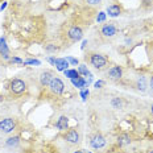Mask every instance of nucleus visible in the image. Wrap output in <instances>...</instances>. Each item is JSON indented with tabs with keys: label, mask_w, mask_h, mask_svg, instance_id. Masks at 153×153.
Masks as SVG:
<instances>
[{
	"label": "nucleus",
	"mask_w": 153,
	"mask_h": 153,
	"mask_svg": "<svg viewBox=\"0 0 153 153\" xmlns=\"http://www.w3.org/2000/svg\"><path fill=\"white\" fill-rule=\"evenodd\" d=\"M16 128V123L11 117H5L3 120H0V132L3 133H11L13 132V129Z\"/></svg>",
	"instance_id": "7ed1b4c3"
},
{
	"label": "nucleus",
	"mask_w": 153,
	"mask_h": 153,
	"mask_svg": "<svg viewBox=\"0 0 153 153\" xmlns=\"http://www.w3.org/2000/svg\"><path fill=\"white\" fill-rule=\"evenodd\" d=\"M63 73H65V75L70 79H75V78H78L79 77L78 70H75V69H67V70H65Z\"/></svg>",
	"instance_id": "6ab92c4d"
},
{
	"label": "nucleus",
	"mask_w": 153,
	"mask_h": 153,
	"mask_svg": "<svg viewBox=\"0 0 153 153\" xmlns=\"http://www.w3.org/2000/svg\"><path fill=\"white\" fill-rule=\"evenodd\" d=\"M90 95V91H88L87 88H82L81 90V98L83 102H86V99H87V96Z\"/></svg>",
	"instance_id": "5701e85b"
},
{
	"label": "nucleus",
	"mask_w": 153,
	"mask_h": 153,
	"mask_svg": "<svg viewBox=\"0 0 153 153\" xmlns=\"http://www.w3.org/2000/svg\"><path fill=\"white\" fill-rule=\"evenodd\" d=\"M9 61L11 62H15V63H24V61L21 58H19V57H11Z\"/></svg>",
	"instance_id": "cd10ccee"
},
{
	"label": "nucleus",
	"mask_w": 153,
	"mask_h": 153,
	"mask_svg": "<svg viewBox=\"0 0 153 153\" xmlns=\"http://www.w3.org/2000/svg\"><path fill=\"white\" fill-rule=\"evenodd\" d=\"M117 143H119V145H121V147H124V145H128V144H131V137H129V135H127V133H121L120 136L117 137Z\"/></svg>",
	"instance_id": "2eb2a0df"
},
{
	"label": "nucleus",
	"mask_w": 153,
	"mask_h": 153,
	"mask_svg": "<svg viewBox=\"0 0 153 153\" xmlns=\"http://www.w3.org/2000/svg\"><path fill=\"white\" fill-rule=\"evenodd\" d=\"M71 83L75 86V87L81 88V90L86 87V79L82 78V77H78V78H75V79H71Z\"/></svg>",
	"instance_id": "f3484780"
},
{
	"label": "nucleus",
	"mask_w": 153,
	"mask_h": 153,
	"mask_svg": "<svg viewBox=\"0 0 153 153\" xmlns=\"http://www.w3.org/2000/svg\"><path fill=\"white\" fill-rule=\"evenodd\" d=\"M78 73H79V75L82 74V75H86V77L91 74V73H90V70L87 69V66H86L85 63H82V65H79V67H78Z\"/></svg>",
	"instance_id": "aec40b11"
},
{
	"label": "nucleus",
	"mask_w": 153,
	"mask_h": 153,
	"mask_svg": "<svg viewBox=\"0 0 153 153\" xmlns=\"http://www.w3.org/2000/svg\"><path fill=\"white\" fill-rule=\"evenodd\" d=\"M100 33H102V36L108 37V38H112V37L116 36L117 28L115 26V24H114V23L104 24V25L100 28Z\"/></svg>",
	"instance_id": "39448f33"
},
{
	"label": "nucleus",
	"mask_w": 153,
	"mask_h": 153,
	"mask_svg": "<svg viewBox=\"0 0 153 153\" xmlns=\"http://www.w3.org/2000/svg\"><path fill=\"white\" fill-rule=\"evenodd\" d=\"M90 63H91L95 69L100 70V69H104L107 66L108 59H107V57H104L103 54L92 53V54H90Z\"/></svg>",
	"instance_id": "f257e3e1"
},
{
	"label": "nucleus",
	"mask_w": 153,
	"mask_h": 153,
	"mask_svg": "<svg viewBox=\"0 0 153 153\" xmlns=\"http://www.w3.org/2000/svg\"><path fill=\"white\" fill-rule=\"evenodd\" d=\"M74 153H83V152H81V150H78V152H74Z\"/></svg>",
	"instance_id": "473e14b6"
},
{
	"label": "nucleus",
	"mask_w": 153,
	"mask_h": 153,
	"mask_svg": "<svg viewBox=\"0 0 153 153\" xmlns=\"http://www.w3.org/2000/svg\"><path fill=\"white\" fill-rule=\"evenodd\" d=\"M150 108H152V112H153V104H152V107H150Z\"/></svg>",
	"instance_id": "f704fd0d"
},
{
	"label": "nucleus",
	"mask_w": 153,
	"mask_h": 153,
	"mask_svg": "<svg viewBox=\"0 0 153 153\" xmlns=\"http://www.w3.org/2000/svg\"><path fill=\"white\" fill-rule=\"evenodd\" d=\"M66 141H67L69 144H78L79 143V139H81V136H79V132L77 128H71V129L67 131V133H66L65 136Z\"/></svg>",
	"instance_id": "0eeeda50"
},
{
	"label": "nucleus",
	"mask_w": 153,
	"mask_h": 153,
	"mask_svg": "<svg viewBox=\"0 0 153 153\" xmlns=\"http://www.w3.org/2000/svg\"><path fill=\"white\" fill-rule=\"evenodd\" d=\"M111 104L114 108H123V100L120 98H114L111 100Z\"/></svg>",
	"instance_id": "412c9836"
},
{
	"label": "nucleus",
	"mask_w": 153,
	"mask_h": 153,
	"mask_svg": "<svg viewBox=\"0 0 153 153\" xmlns=\"http://www.w3.org/2000/svg\"><path fill=\"white\" fill-rule=\"evenodd\" d=\"M90 5H99L102 3V0H86Z\"/></svg>",
	"instance_id": "c85d7f7f"
},
{
	"label": "nucleus",
	"mask_w": 153,
	"mask_h": 153,
	"mask_svg": "<svg viewBox=\"0 0 153 153\" xmlns=\"http://www.w3.org/2000/svg\"><path fill=\"white\" fill-rule=\"evenodd\" d=\"M66 61L69 62V63H71V65H78L79 62L77 58H73V57H66Z\"/></svg>",
	"instance_id": "bb28decb"
},
{
	"label": "nucleus",
	"mask_w": 153,
	"mask_h": 153,
	"mask_svg": "<svg viewBox=\"0 0 153 153\" xmlns=\"http://www.w3.org/2000/svg\"><path fill=\"white\" fill-rule=\"evenodd\" d=\"M9 88L13 94H23L26 90V83L20 78H15L11 81L9 83Z\"/></svg>",
	"instance_id": "f03ea898"
},
{
	"label": "nucleus",
	"mask_w": 153,
	"mask_h": 153,
	"mask_svg": "<svg viewBox=\"0 0 153 153\" xmlns=\"http://www.w3.org/2000/svg\"><path fill=\"white\" fill-rule=\"evenodd\" d=\"M49 88H50V91H52L53 94L59 95V94H62V92H63V90H65V85H63V82H62L61 79L55 75L54 78H53V81L50 82Z\"/></svg>",
	"instance_id": "20e7f679"
},
{
	"label": "nucleus",
	"mask_w": 153,
	"mask_h": 153,
	"mask_svg": "<svg viewBox=\"0 0 153 153\" xmlns=\"http://www.w3.org/2000/svg\"><path fill=\"white\" fill-rule=\"evenodd\" d=\"M107 75L111 81H119V79L121 78V75H123V70H121L120 66H112V67L108 70Z\"/></svg>",
	"instance_id": "9d476101"
},
{
	"label": "nucleus",
	"mask_w": 153,
	"mask_h": 153,
	"mask_svg": "<svg viewBox=\"0 0 153 153\" xmlns=\"http://www.w3.org/2000/svg\"><path fill=\"white\" fill-rule=\"evenodd\" d=\"M104 85H106V82L102 81V79H99V81H96V82L94 83V87L96 88V90H98V88H102V87H103Z\"/></svg>",
	"instance_id": "a878e982"
},
{
	"label": "nucleus",
	"mask_w": 153,
	"mask_h": 153,
	"mask_svg": "<svg viewBox=\"0 0 153 153\" xmlns=\"http://www.w3.org/2000/svg\"><path fill=\"white\" fill-rule=\"evenodd\" d=\"M106 144H107V140H106L104 136H102L100 133L94 135V137H92L91 141H90V145H91V148H94V149H102V148L106 147Z\"/></svg>",
	"instance_id": "423d86ee"
},
{
	"label": "nucleus",
	"mask_w": 153,
	"mask_h": 153,
	"mask_svg": "<svg viewBox=\"0 0 153 153\" xmlns=\"http://www.w3.org/2000/svg\"><path fill=\"white\" fill-rule=\"evenodd\" d=\"M45 50L46 52H50V53H54L57 50V46L53 45V44H49V45H45Z\"/></svg>",
	"instance_id": "393cba45"
},
{
	"label": "nucleus",
	"mask_w": 153,
	"mask_h": 153,
	"mask_svg": "<svg viewBox=\"0 0 153 153\" xmlns=\"http://www.w3.org/2000/svg\"><path fill=\"white\" fill-rule=\"evenodd\" d=\"M20 143V139L17 136H13V137H9V139H7L5 141V145L8 148H16Z\"/></svg>",
	"instance_id": "dca6fc26"
},
{
	"label": "nucleus",
	"mask_w": 153,
	"mask_h": 153,
	"mask_svg": "<svg viewBox=\"0 0 153 153\" xmlns=\"http://www.w3.org/2000/svg\"><path fill=\"white\" fill-rule=\"evenodd\" d=\"M54 77H55V75H54V73H53V71H49V70L42 71L41 74H40V83H41V86H44V87L49 86L50 82L53 81Z\"/></svg>",
	"instance_id": "1a4fd4ad"
},
{
	"label": "nucleus",
	"mask_w": 153,
	"mask_h": 153,
	"mask_svg": "<svg viewBox=\"0 0 153 153\" xmlns=\"http://www.w3.org/2000/svg\"><path fill=\"white\" fill-rule=\"evenodd\" d=\"M96 21H98V23H103V21H106V13L99 12L98 16H96Z\"/></svg>",
	"instance_id": "b1692460"
},
{
	"label": "nucleus",
	"mask_w": 153,
	"mask_h": 153,
	"mask_svg": "<svg viewBox=\"0 0 153 153\" xmlns=\"http://www.w3.org/2000/svg\"><path fill=\"white\" fill-rule=\"evenodd\" d=\"M120 12H121L120 7L116 5V4H112V5L107 7V13H108V16H111V17H119L120 16Z\"/></svg>",
	"instance_id": "f8f14e48"
},
{
	"label": "nucleus",
	"mask_w": 153,
	"mask_h": 153,
	"mask_svg": "<svg viewBox=\"0 0 153 153\" xmlns=\"http://www.w3.org/2000/svg\"><path fill=\"white\" fill-rule=\"evenodd\" d=\"M24 65H36V66H40L41 65V62L38 59H26L24 61Z\"/></svg>",
	"instance_id": "4be33fe9"
},
{
	"label": "nucleus",
	"mask_w": 153,
	"mask_h": 153,
	"mask_svg": "<svg viewBox=\"0 0 153 153\" xmlns=\"http://www.w3.org/2000/svg\"><path fill=\"white\" fill-rule=\"evenodd\" d=\"M4 54H9V49H8V46H7L5 38H4V37H0V55H4Z\"/></svg>",
	"instance_id": "a211bd4d"
},
{
	"label": "nucleus",
	"mask_w": 153,
	"mask_h": 153,
	"mask_svg": "<svg viewBox=\"0 0 153 153\" xmlns=\"http://www.w3.org/2000/svg\"><path fill=\"white\" fill-rule=\"evenodd\" d=\"M67 36H69V38L73 40V41H79V40H82V37H83V32H82V29L79 26L74 25L67 30Z\"/></svg>",
	"instance_id": "6e6552de"
},
{
	"label": "nucleus",
	"mask_w": 153,
	"mask_h": 153,
	"mask_svg": "<svg viewBox=\"0 0 153 153\" xmlns=\"http://www.w3.org/2000/svg\"><path fill=\"white\" fill-rule=\"evenodd\" d=\"M88 153H91V152H88Z\"/></svg>",
	"instance_id": "c9c22d12"
},
{
	"label": "nucleus",
	"mask_w": 153,
	"mask_h": 153,
	"mask_svg": "<svg viewBox=\"0 0 153 153\" xmlns=\"http://www.w3.org/2000/svg\"><path fill=\"white\" fill-rule=\"evenodd\" d=\"M54 66L57 67L58 71H65L69 69V62L66 61V58H55Z\"/></svg>",
	"instance_id": "9b49d317"
},
{
	"label": "nucleus",
	"mask_w": 153,
	"mask_h": 153,
	"mask_svg": "<svg viewBox=\"0 0 153 153\" xmlns=\"http://www.w3.org/2000/svg\"><path fill=\"white\" fill-rule=\"evenodd\" d=\"M136 87H137V90L141 92L147 91V87H148L147 78H145V77H139V79H137V82H136Z\"/></svg>",
	"instance_id": "4468645a"
},
{
	"label": "nucleus",
	"mask_w": 153,
	"mask_h": 153,
	"mask_svg": "<svg viewBox=\"0 0 153 153\" xmlns=\"http://www.w3.org/2000/svg\"><path fill=\"white\" fill-rule=\"evenodd\" d=\"M5 8H7V3H5V1H4V3H3V4H1V7H0V11H3V9H5Z\"/></svg>",
	"instance_id": "c756f323"
},
{
	"label": "nucleus",
	"mask_w": 153,
	"mask_h": 153,
	"mask_svg": "<svg viewBox=\"0 0 153 153\" xmlns=\"http://www.w3.org/2000/svg\"><path fill=\"white\" fill-rule=\"evenodd\" d=\"M148 153H153V149H152V150H149V152H148Z\"/></svg>",
	"instance_id": "72a5a7b5"
},
{
	"label": "nucleus",
	"mask_w": 153,
	"mask_h": 153,
	"mask_svg": "<svg viewBox=\"0 0 153 153\" xmlns=\"http://www.w3.org/2000/svg\"><path fill=\"white\" fill-rule=\"evenodd\" d=\"M86 45H87V40H85V41L82 42V50H83V49L86 48Z\"/></svg>",
	"instance_id": "7c9ffc66"
},
{
	"label": "nucleus",
	"mask_w": 153,
	"mask_h": 153,
	"mask_svg": "<svg viewBox=\"0 0 153 153\" xmlns=\"http://www.w3.org/2000/svg\"><path fill=\"white\" fill-rule=\"evenodd\" d=\"M57 128H58L59 131H65V129H67V127H69V117L67 116H61L58 119V121H57Z\"/></svg>",
	"instance_id": "ddd939ff"
},
{
	"label": "nucleus",
	"mask_w": 153,
	"mask_h": 153,
	"mask_svg": "<svg viewBox=\"0 0 153 153\" xmlns=\"http://www.w3.org/2000/svg\"><path fill=\"white\" fill-rule=\"evenodd\" d=\"M150 90H152V91H153V77H152V78H150Z\"/></svg>",
	"instance_id": "2f4dec72"
}]
</instances>
